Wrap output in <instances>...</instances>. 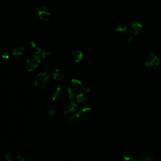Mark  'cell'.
Instances as JSON below:
<instances>
[{"label": "cell", "instance_id": "1", "mask_svg": "<svg viewBox=\"0 0 161 161\" xmlns=\"http://www.w3.org/2000/svg\"><path fill=\"white\" fill-rule=\"evenodd\" d=\"M91 109L89 107L84 108L75 114H74L69 116L67 119L68 123L71 125H77L81 123L82 121H84L88 119L91 115Z\"/></svg>", "mask_w": 161, "mask_h": 161}, {"label": "cell", "instance_id": "2", "mask_svg": "<svg viewBox=\"0 0 161 161\" xmlns=\"http://www.w3.org/2000/svg\"><path fill=\"white\" fill-rule=\"evenodd\" d=\"M49 74L47 72H43L39 73L35 77L34 84L36 87L39 89H45L48 84L49 82Z\"/></svg>", "mask_w": 161, "mask_h": 161}, {"label": "cell", "instance_id": "3", "mask_svg": "<svg viewBox=\"0 0 161 161\" xmlns=\"http://www.w3.org/2000/svg\"><path fill=\"white\" fill-rule=\"evenodd\" d=\"M37 14L40 19L43 21H49L51 18L50 9L45 6H41L36 8Z\"/></svg>", "mask_w": 161, "mask_h": 161}, {"label": "cell", "instance_id": "4", "mask_svg": "<svg viewBox=\"0 0 161 161\" xmlns=\"http://www.w3.org/2000/svg\"><path fill=\"white\" fill-rule=\"evenodd\" d=\"M65 95V93L64 89L62 87H57L52 91L50 99L53 101L60 102L64 99Z\"/></svg>", "mask_w": 161, "mask_h": 161}, {"label": "cell", "instance_id": "5", "mask_svg": "<svg viewBox=\"0 0 161 161\" xmlns=\"http://www.w3.org/2000/svg\"><path fill=\"white\" fill-rule=\"evenodd\" d=\"M26 68L29 72L34 70L39 65L40 58L38 55H32L26 59Z\"/></svg>", "mask_w": 161, "mask_h": 161}, {"label": "cell", "instance_id": "6", "mask_svg": "<svg viewBox=\"0 0 161 161\" xmlns=\"http://www.w3.org/2000/svg\"><path fill=\"white\" fill-rule=\"evenodd\" d=\"M145 63L147 66L153 67L158 65L160 63V60L155 54L153 53H150L146 56Z\"/></svg>", "mask_w": 161, "mask_h": 161}, {"label": "cell", "instance_id": "7", "mask_svg": "<svg viewBox=\"0 0 161 161\" xmlns=\"http://www.w3.org/2000/svg\"><path fill=\"white\" fill-rule=\"evenodd\" d=\"M77 107V103L74 101L69 100L67 101L63 106V113L65 114H71L75 112Z\"/></svg>", "mask_w": 161, "mask_h": 161}, {"label": "cell", "instance_id": "8", "mask_svg": "<svg viewBox=\"0 0 161 161\" xmlns=\"http://www.w3.org/2000/svg\"><path fill=\"white\" fill-rule=\"evenodd\" d=\"M138 155L132 150H126L123 153L124 161H138Z\"/></svg>", "mask_w": 161, "mask_h": 161}, {"label": "cell", "instance_id": "9", "mask_svg": "<svg viewBox=\"0 0 161 161\" xmlns=\"http://www.w3.org/2000/svg\"><path fill=\"white\" fill-rule=\"evenodd\" d=\"M71 84L72 86L77 91H82L84 92H88L90 91V88L89 87L85 86L82 82L76 79H71Z\"/></svg>", "mask_w": 161, "mask_h": 161}, {"label": "cell", "instance_id": "10", "mask_svg": "<svg viewBox=\"0 0 161 161\" xmlns=\"http://www.w3.org/2000/svg\"><path fill=\"white\" fill-rule=\"evenodd\" d=\"M7 161H28L27 157L23 155H17L11 152H9L6 155Z\"/></svg>", "mask_w": 161, "mask_h": 161}, {"label": "cell", "instance_id": "11", "mask_svg": "<svg viewBox=\"0 0 161 161\" xmlns=\"http://www.w3.org/2000/svg\"><path fill=\"white\" fill-rule=\"evenodd\" d=\"M29 49L34 54H38L42 52V48L40 44L35 41H31L30 43Z\"/></svg>", "mask_w": 161, "mask_h": 161}, {"label": "cell", "instance_id": "12", "mask_svg": "<svg viewBox=\"0 0 161 161\" xmlns=\"http://www.w3.org/2000/svg\"><path fill=\"white\" fill-rule=\"evenodd\" d=\"M67 91H68V94L69 97V100H71L76 103L77 96L79 94L78 91L76 89H75L72 86H71L68 87Z\"/></svg>", "mask_w": 161, "mask_h": 161}, {"label": "cell", "instance_id": "13", "mask_svg": "<svg viewBox=\"0 0 161 161\" xmlns=\"http://www.w3.org/2000/svg\"><path fill=\"white\" fill-rule=\"evenodd\" d=\"M89 102V97L85 93H79L77 99L76 103H79L81 104H86Z\"/></svg>", "mask_w": 161, "mask_h": 161}, {"label": "cell", "instance_id": "14", "mask_svg": "<svg viewBox=\"0 0 161 161\" xmlns=\"http://www.w3.org/2000/svg\"><path fill=\"white\" fill-rule=\"evenodd\" d=\"M71 57L75 62H79L82 60L83 53L80 50H75L72 52Z\"/></svg>", "mask_w": 161, "mask_h": 161}, {"label": "cell", "instance_id": "15", "mask_svg": "<svg viewBox=\"0 0 161 161\" xmlns=\"http://www.w3.org/2000/svg\"><path fill=\"white\" fill-rule=\"evenodd\" d=\"M52 76H53V79L57 81L62 80L64 77L63 73L58 69H55L53 70V72H52Z\"/></svg>", "mask_w": 161, "mask_h": 161}, {"label": "cell", "instance_id": "16", "mask_svg": "<svg viewBox=\"0 0 161 161\" xmlns=\"http://www.w3.org/2000/svg\"><path fill=\"white\" fill-rule=\"evenodd\" d=\"M46 112L50 116L55 115L57 113V109L56 107L53 104H47L45 107Z\"/></svg>", "mask_w": 161, "mask_h": 161}, {"label": "cell", "instance_id": "17", "mask_svg": "<svg viewBox=\"0 0 161 161\" xmlns=\"http://www.w3.org/2000/svg\"><path fill=\"white\" fill-rule=\"evenodd\" d=\"M138 161H155V159L153 157L150 155L140 154L138 156Z\"/></svg>", "mask_w": 161, "mask_h": 161}, {"label": "cell", "instance_id": "18", "mask_svg": "<svg viewBox=\"0 0 161 161\" xmlns=\"http://www.w3.org/2000/svg\"><path fill=\"white\" fill-rule=\"evenodd\" d=\"M24 51H25V47L19 46V47H16L14 48L12 52L14 56H19L23 53Z\"/></svg>", "mask_w": 161, "mask_h": 161}, {"label": "cell", "instance_id": "19", "mask_svg": "<svg viewBox=\"0 0 161 161\" xmlns=\"http://www.w3.org/2000/svg\"><path fill=\"white\" fill-rule=\"evenodd\" d=\"M41 54H42V57L43 58H47L51 55L52 52L49 50H44L42 51Z\"/></svg>", "mask_w": 161, "mask_h": 161}, {"label": "cell", "instance_id": "20", "mask_svg": "<svg viewBox=\"0 0 161 161\" xmlns=\"http://www.w3.org/2000/svg\"><path fill=\"white\" fill-rule=\"evenodd\" d=\"M2 58H4V59H8L9 58V55L8 53H6V52H4L1 55Z\"/></svg>", "mask_w": 161, "mask_h": 161}, {"label": "cell", "instance_id": "21", "mask_svg": "<svg viewBox=\"0 0 161 161\" xmlns=\"http://www.w3.org/2000/svg\"><path fill=\"white\" fill-rule=\"evenodd\" d=\"M31 161H44V160L42 158L38 157L34 158Z\"/></svg>", "mask_w": 161, "mask_h": 161}, {"label": "cell", "instance_id": "22", "mask_svg": "<svg viewBox=\"0 0 161 161\" xmlns=\"http://www.w3.org/2000/svg\"><path fill=\"white\" fill-rule=\"evenodd\" d=\"M160 64H161V60H160Z\"/></svg>", "mask_w": 161, "mask_h": 161}]
</instances>
